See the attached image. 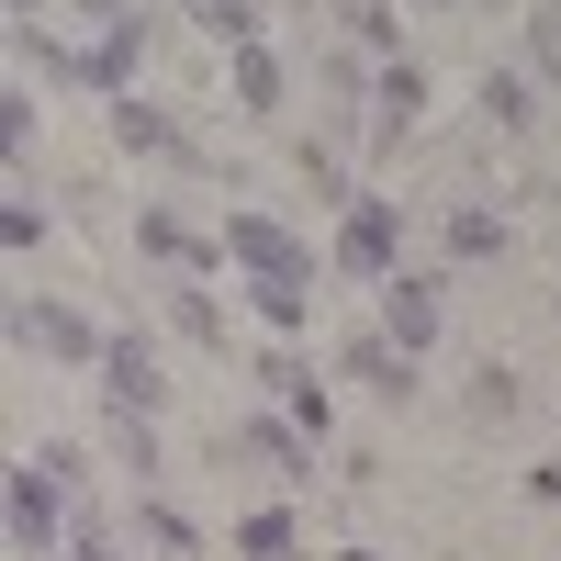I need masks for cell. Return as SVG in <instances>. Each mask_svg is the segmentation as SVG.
<instances>
[{
	"instance_id": "e0dca14e",
	"label": "cell",
	"mask_w": 561,
	"mask_h": 561,
	"mask_svg": "<svg viewBox=\"0 0 561 561\" xmlns=\"http://www.w3.org/2000/svg\"><path fill=\"white\" fill-rule=\"evenodd\" d=\"M169 325H180L192 348H225V314H214V293H180V304H169Z\"/></svg>"
},
{
	"instance_id": "7a4b0ae2",
	"label": "cell",
	"mask_w": 561,
	"mask_h": 561,
	"mask_svg": "<svg viewBox=\"0 0 561 561\" xmlns=\"http://www.w3.org/2000/svg\"><path fill=\"white\" fill-rule=\"evenodd\" d=\"M12 550H68V505H57V472H45V460L12 472Z\"/></svg>"
},
{
	"instance_id": "ffe728a7",
	"label": "cell",
	"mask_w": 561,
	"mask_h": 561,
	"mask_svg": "<svg viewBox=\"0 0 561 561\" xmlns=\"http://www.w3.org/2000/svg\"><path fill=\"white\" fill-rule=\"evenodd\" d=\"M505 237H494V214H449V259H494Z\"/></svg>"
},
{
	"instance_id": "9a60e30c",
	"label": "cell",
	"mask_w": 561,
	"mask_h": 561,
	"mask_svg": "<svg viewBox=\"0 0 561 561\" xmlns=\"http://www.w3.org/2000/svg\"><path fill=\"white\" fill-rule=\"evenodd\" d=\"M113 135H124V147H147V158H169V147H180L169 113H147V102H113Z\"/></svg>"
},
{
	"instance_id": "44dd1931",
	"label": "cell",
	"mask_w": 561,
	"mask_h": 561,
	"mask_svg": "<svg viewBox=\"0 0 561 561\" xmlns=\"http://www.w3.org/2000/svg\"><path fill=\"white\" fill-rule=\"evenodd\" d=\"M237 550H248V561H280V550H293V517H248Z\"/></svg>"
},
{
	"instance_id": "3957f363",
	"label": "cell",
	"mask_w": 561,
	"mask_h": 561,
	"mask_svg": "<svg viewBox=\"0 0 561 561\" xmlns=\"http://www.w3.org/2000/svg\"><path fill=\"white\" fill-rule=\"evenodd\" d=\"M225 259H237V270H259V280H314V259L280 237L270 214H225Z\"/></svg>"
},
{
	"instance_id": "ba28073f",
	"label": "cell",
	"mask_w": 561,
	"mask_h": 561,
	"mask_svg": "<svg viewBox=\"0 0 561 561\" xmlns=\"http://www.w3.org/2000/svg\"><path fill=\"white\" fill-rule=\"evenodd\" d=\"M382 337L393 348H427L438 337V280H382Z\"/></svg>"
},
{
	"instance_id": "30bf717a",
	"label": "cell",
	"mask_w": 561,
	"mask_h": 561,
	"mask_svg": "<svg viewBox=\"0 0 561 561\" xmlns=\"http://www.w3.org/2000/svg\"><path fill=\"white\" fill-rule=\"evenodd\" d=\"M415 102H427V79H415V68H382V90H370V135H404Z\"/></svg>"
},
{
	"instance_id": "d6986e66",
	"label": "cell",
	"mask_w": 561,
	"mask_h": 561,
	"mask_svg": "<svg viewBox=\"0 0 561 561\" xmlns=\"http://www.w3.org/2000/svg\"><path fill=\"white\" fill-rule=\"evenodd\" d=\"M337 23H348L359 45H393V0H337Z\"/></svg>"
},
{
	"instance_id": "ac0fdd59",
	"label": "cell",
	"mask_w": 561,
	"mask_h": 561,
	"mask_svg": "<svg viewBox=\"0 0 561 561\" xmlns=\"http://www.w3.org/2000/svg\"><path fill=\"white\" fill-rule=\"evenodd\" d=\"M528 68L561 79V0H539V23H528Z\"/></svg>"
},
{
	"instance_id": "7402d4cb",
	"label": "cell",
	"mask_w": 561,
	"mask_h": 561,
	"mask_svg": "<svg viewBox=\"0 0 561 561\" xmlns=\"http://www.w3.org/2000/svg\"><path fill=\"white\" fill-rule=\"evenodd\" d=\"M248 293H259L270 325H304V280H248Z\"/></svg>"
},
{
	"instance_id": "8fae6325",
	"label": "cell",
	"mask_w": 561,
	"mask_h": 561,
	"mask_svg": "<svg viewBox=\"0 0 561 561\" xmlns=\"http://www.w3.org/2000/svg\"><path fill=\"white\" fill-rule=\"evenodd\" d=\"M259 382H280V393H293V427H304V438H325V382H314V370H293V359H259Z\"/></svg>"
},
{
	"instance_id": "603a6c76",
	"label": "cell",
	"mask_w": 561,
	"mask_h": 561,
	"mask_svg": "<svg viewBox=\"0 0 561 561\" xmlns=\"http://www.w3.org/2000/svg\"><path fill=\"white\" fill-rule=\"evenodd\" d=\"M57 561H113V539H90V528H68V550Z\"/></svg>"
},
{
	"instance_id": "5bb4252c",
	"label": "cell",
	"mask_w": 561,
	"mask_h": 561,
	"mask_svg": "<svg viewBox=\"0 0 561 561\" xmlns=\"http://www.w3.org/2000/svg\"><path fill=\"white\" fill-rule=\"evenodd\" d=\"M483 113H494L505 135H517V124H528L539 102H528V79H517V68H483Z\"/></svg>"
},
{
	"instance_id": "2e32d148",
	"label": "cell",
	"mask_w": 561,
	"mask_h": 561,
	"mask_svg": "<svg viewBox=\"0 0 561 561\" xmlns=\"http://www.w3.org/2000/svg\"><path fill=\"white\" fill-rule=\"evenodd\" d=\"M147 248H158V259H180V270H214V259H225V248H203L192 225H169V214H147Z\"/></svg>"
},
{
	"instance_id": "9c48e42d",
	"label": "cell",
	"mask_w": 561,
	"mask_h": 561,
	"mask_svg": "<svg viewBox=\"0 0 561 561\" xmlns=\"http://www.w3.org/2000/svg\"><path fill=\"white\" fill-rule=\"evenodd\" d=\"M337 370H359L370 393H404V382H415V348H393V337H359V348H348Z\"/></svg>"
},
{
	"instance_id": "4fadbf2b",
	"label": "cell",
	"mask_w": 561,
	"mask_h": 561,
	"mask_svg": "<svg viewBox=\"0 0 561 561\" xmlns=\"http://www.w3.org/2000/svg\"><path fill=\"white\" fill-rule=\"evenodd\" d=\"M237 102H248V113L280 102V57H270V45H237Z\"/></svg>"
},
{
	"instance_id": "277c9868",
	"label": "cell",
	"mask_w": 561,
	"mask_h": 561,
	"mask_svg": "<svg viewBox=\"0 0 561 561\" xmlns=\"http://www.w3.org/2000/svg\"><path fill=\"white\" fill-rule=\"evenodd\" d=\"M393 248H404L393 203H348V225H337V270H359V280H393Z\"/></svg>"
},
{
	"instance_id": "6da1fadb",
	"label": "cell",
	"mask_w": 561,
	"mask_h": 561,
	"mask_svg": "<svg viewBox=\"0 0 561 561\" xmlns=\"http://www.w3.org/2000/svg\"><path fill=\"white\" fill-rule=\"evenodd\" d=\"M12 34L45 57V79H79V90H135V12L124 0H12Z\"/></svg>"
},
{
	"instance_id": "52a82bcc",
	"label": "cell",
	"mask_w": 561,
	"mask_h": 561,
	"mask_svg": "<svg viewBox=\"0 0 561 561\" xmlns=\"http://www.w3.org/2000/svg\"><path fill=\"white\" fill-rule=\"evenodd\" d=\"M304 427H270V415H248V427H214V460H259V472H304Z\"/></svg>"
},
{
	"instance_id": "5b68a950",
	"label": "cell",
	"mask_w": 561,
	"mask_h": 561,
	"mask_svg": "<svg viewBox=\"0 0 561 561\" xmlns=\"http://www.w3.org/2000/svg\"><path fill=\"white\" fill-rule=\"evenodd\" d=\"M12 337H23V348H45V359H79V370H102V325H79L68 304H23V314H12Z\"/></svg>"
},
{
	"instance_id": "7c38bea8",
	"label": "cell",
	"mask_w": 561,
	"mask_h": 561,
	"mask_svg": "<svg viewBox=\"0 0 561 561\" xmlns=\"http://www.w3.org/2000/svg\"><path fill=\"white\" fill-rule=\"evenodd\" d=\"M180 12H192L214 45H259V0H180Z\"/></svg>"
},
{
	"instance_id": "8992f818",
	"label": "cell",
	"mask_w": 561,
	"mask_h": 561,
	"mask_svg": "<svg viewBox=\"0 0 561 561\" xmlns=\"http://www.w3.org/2000/svg\"><path fill=\"white\" fill-rule=\"evenodd\" d=\"M102 393H113L124 415H147V404L169 393V370L147 359V337H102Z\"/></svg>"
}]
</instances>
